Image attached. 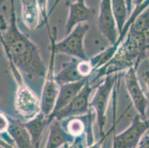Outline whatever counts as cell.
Returning a JSON list of instances; mask_svg holds the SVG:
<instances>
[{
    "mask_svg": "<svg viewBox=\"0 0 149 148\" xmlns=\"http://www.w3.org/2000/svg\"><path fill=\"white\" fill-rule=\"evenodd\" d=\"M137 147H149V129L141 138Z\"/></svg>",
    "mask_w": 149,
    "mask_h": 148,
    "instance_id": "obj_23",
    "label": "cell"
},
{
    "mask_svg": "<svg viewBox=\"0 0 149 148\" xmlns=\"http://www.w3.org/2000/svg\"><path fill=\"white\" fill-rule=\"evenodd\" d=\"M22 20L31 31L41 27V13L36 0H22Z\"/></svg>",
    "mask_w": 149,
    "mask_h": 148,
    "instance_id": "obj_16",
    "label": "cell"
},
{
    "mask_svg": "<svg viewBox=\"0 0 149 148\" xmlns=\"http://www.w3.org/2000/svg\"><path fill=\"white\" fill-rule=\"evenodd\" d=\"M48 31L50 42H51V56L47 72L45 78L44 83L42 88L40 94V104H41V113L45 116H49L54 110L56 97L59 93V86L55 79V56L56 51L54 49V42L56 41L57 36V28L54 27L51 29L49 23L46 24Z\"/></svg>",
    "mask_w": 149,
    "mask_h": 148,
    "instance_id": "obj_3",
    "label": "cell"
},
{
    "mask_svg": "<svg viewBox=\"0 0 149 148\" xmlns=\"http://www.w3.org/2000/svg\"><path fill=\"white\" fill-rule=\"evenodd\" d=\"M49 135L45 147H70L74 137L70 135L62 126L60 120L54 118L49 124Z\"/></svg>",
    "mask_w": 149,
    "mask_h": 148,
    "instance_id": "obj_13",
    "label": "cell"
},
{
    "mask_svg": "<svg viewBox=\"0 0 149 148\" xmlns=\"http://www.w3.org/2000/svg\"><path fill=\"white\" fill-rule=\"evenodd\" d=\"M14 106L16 112L26 121L41 113L40 96L25 82L17 85Z\"/></svg>",
    "mask_w": 149,
    "mask_h": 148,
    "instance_id": "obj_5",
    "label": "cell"
},
{
    "mask_svg": "<svg viewBox=\"0 0 149 148\" xmlns=\"http://www.w3.org/2000/svg\"><path fill=\"white\" fill-rule=\"evenodd\" d=\"M53 119L50 116H45L40 113L33 119L25 122V125L31 136L32 147H40L45 130L49 127Z\"/></svg>",
    "mask_w": 149,
    "mask_h": 148,
    "instance_id": "obj_14",
    "label": "cell"
},
{
    "mask_svg": "<svg viewBox=\"0 0 149 148\" xmlns=\"http://www.w3.org/2000/svg\"><path fill=\"white\" fill-rule=\"evenodd\" d=\"M8 27V23L5 21V18L2 15H0V32H3Z\"/></svg>",
    "mask_w": 149,
    "mask_h": 148,
    "instance_id": "obj_24",
    "label": "cell"
},
{
    "mask_svg": "<svg viewBox=\"0 0 149 148\" xmlns=\"http://www.w3.org/2000/svg\"><path fill=\"white\" fill-rule=\"evenodd\" d=\"M145 0H133V5H135L136 6L140 5L142 2H144Z\"/></svg>",
    "mask_w": 149,
    "mask_h": 148,
    "instance_id": "obj_27",
    "label": "cell"
},
{
    "mask_svg": "<svg viewBox=\"0 0 149 148\" xmlns=\"http://www.w3.org/2000/svg\"><path fill=\"white\" fill-rule=\"evenodd\" d=\"M143 79H144V81H146V85H147L148 96L149 98V71L145 72L144 76H143Z\"/></svg>",
    "mask_w": 149,
    "mask_h": 148,
    "instance_id": "obj_26",
    "label": "cell"
},
{
    "mask_svg": "<svg viewBox=\"0 0 149 148\" xmlns=\"http://www.w3.org/2000/svg\"><path fill=\"white\" fill-rule=\"evenodd\" d=\"M125 82V86L128 90L133 104L137 111L142 119H147L146 110L148 104V99L143 93V90L139 85L136 75V68L134 66L125 70L123 74Z\"/></svg>",
    "mask_w": 149,
    "mask_h": 148,
    "instance_id": "obj_8",
    "label": "cell"
},
{
    "mask_svg": "<svg viewBox=\"0 0 149 148\" xmlns=\"http://www.w3.org/2000/svg\"><path fill=\"white\" fill-rule=\"evenodd\" d=\"M0 111H1V110H0Z\"/></svg>",
    "mask_w": 149,
    "mask_h": 148,
    "instance_id": "obj_30",
    "label": "cell"
},
{
    "mask_svg": "<svg viewBox=\"0 0 149 148\" xmlns=\"http://www.w3.org/2000/svg\"><path fill=\"white\" fill-rule=\"evenodd\" d=\"M93 110L81 116H72L60 120L62 126L74 138L80 135H86L87 147H92L94 145L93 134Z\"/></svg>",
    "mask_w": 149,
    "mask_h": 148,
    "instance_id": "obj_9",
    "label": "cell"
},
{
    "mask_svg": "<svg viewBox=\"0 0 149 148\" xmlns=\"http://www.w3.org/2000/svg\"><path fill=\"white\" fill-rule=\"evenodd\" d=\"M68 8V16L65 26L66 34L79 23L88 22L95 17L96 11L85 3V0H77L74 2H67Z\"/></svg>",
    "mask_w": 149,
    "mask_h": 148,
    "instance_id": "obj_11",
    "label": "cell"
},
{
    "mask_svg": "<svg viewBox=\"0 0 149 148\" xmlns=\"http://www.w3.org/2000/svg\"><path fill=\"white\" fill-rule=\"evenodd\" d=\"M125 2H126L128 15V16H129L133 10V0H125Z\"/></svg>",
    "mask_w": 149,
    "mask_h": 148,
    "instance_id": "obj_25",
    "label": "cell"
},
{
    "mask_svg": "<svg viewBox=\"0 0 149 148\" xmlns=\"http://www.w3.org/2000/svg\"><path fill=\"white\" fill-rule=\"evenodd\" d=\"M9 122L8 115L0 111V137L3 136L8 133V127Z\"/></svg>",
    "mask_w": 149,
    "mask_h": 148,
    "instance_id": "obj_22",
    "label": "cell"
},
{
    "mask_svg": "<svg viewBox=\"0 0 149 148\" xmlns=\"http://www.w3.org/2000/svg\"><path fill=\"white\" fill-rule=\"evenodd\" d=\"M79 61V59L73 57L72 60L63 64L60 71L55 75V79L59 86L66 83L74 82L85 78L81 75L78 70L77 67Z\"/></svg>",
    "mask_w": 149,
    "mask_h": 148,
    "instance_id": "obj_17",
    "label": "cell"
},
{
    "mask_svg": "<svg viewBox=\"0 0 149 148\" xmlns=\"http://www.w3.org/2000/svg\"><path fill=\"white\" fill-rule=\"evenodd\" d=\"M39 7H40L41 17L43 19V24L49 23L48 16V0H36Z\"/></svg>",
    "mask_w": 149,
    "mask_h": 148,
    "instance_id": "obj_21",
    "label": "cell"
},
{
    "mask_svg": "<svg viewBox=\"0 0 149 148\" xmlns=\"http://www.w3.org/2000/svg\"><path fill=\"white\" fill-rule=\"evenodd\" d=\"M5 0H0V5H2L4 2H5Z\"/></svg>",
    "mask_w": 149,
    "mask_h": 148,
    "instance_id": "obj_28",
    "label": "cell"
},
{
    "mask_svg": "<svg viewBox=\"0 0 149 148\" xmlns=\"http://www.w3.org/2000/svg\"><path fill=\"white\" fill-rule=\"evenodd\" d=\"M14 3L11 0L10 19L6 30L0 32V44L17 85L25 82L40 97L47 67L38 46L18 28Z\"/></svg>",
    "mask_w": 149,
    "mask_h": 148,
    "instance_id": "obj_1",
    "label": "cell"
},
{
    "mask_svg": "<svg viewBox=\"0 0 149 148\" xmlns=\"http://www.w3.org/2000/svg\"><path fill=\"white\" fill-rule=\"evenodd\" d=\"M148 129L149 119H142L139 114H136L126 130L113 136V147H137L141 138Z\"/></svg>",
    "mask_w": 149,
    "mask_h": 148,
    "instance_id": "obj_7",
    "label": "cell"
},
{
    "mask_svg": "<svg viewBox=\"0 0 149 148\" xmlns=\"http://www.w3.org/2000/svg\"><path fill=\"white\" fill-rule=\"evenodd\" d=\"M91 76L85 77L79 81L66 83L59 86V93L56 97L54 110L51 114H54L67 106L77 96L85 85L90 80Z\"/></svg>",
    "mask_w": 149,
    "mask_h": 148,
    "instance_id": "obj_12",
    "label": "cell"
},
{
    "mask_svg": "<svg viewBox=\"0 0 149 148\" xmlns=\"http://www.w3.org/2000/svg\"><path fill=\"white\" fill-rule=\"evenodd\" d=\"M89 29L90 25L88 22L77 24L65 38L59 42H54L56 54H66L80 60L88 59L84 47V39Z\"/></svg>",
    "mask_w": 149,
    "mask_h": 148,
    "instance_id": "obj_4",
    "label": "cell"
},
{
    "mask_svg": "<svg viewBox=\"0 0 149 148\" xmlns=\"http://www.w3.org/2000/svg\"><path fill=\"white\" fill-rule=\"evenodd\" d=\"M8 118L9 124L7 131L14 142L16 147L19 148L32 147L31 136L25 125V122L9 116Z\"/></svg>",
    "mask_w": 149,
    "mask_h": 148,
    "instance_id": "obj_15",
    "label": "cell"
},
{
    "mask_svg": "<svg viewBox=\"0 0 149 148\" xmlns=\"http://www.w3.org/2000/svg\"><path fill=\"white\" fill-rule=\"evenodd\" d=\"M91 80V79H90ZM89 80L85 86L82 88L79 93L75 96L67 106L62 108L57 113L54 114H50L49 116L52 119L56 118L59 120L72 117V116H81L86 114L91 110L90 108V96L92 91L95 90L97 85H93L91 83Z\"/></svg>",
    "mask_w": 149,
    "mask_h": 148,
    "instance_id": "obj_6",
    "label": "cell"
},
{
    "mask_svg": "<svg viewBox=\"0 0 149 148\" xmlns=\"http://www.w3.org/2000/svg\"><path fill=\"white\" fill-rule=\"evenodd\" d=\"M148 58H149V49H148Z\"/></svg>",
    "mask_w": 149,
    "mask_h": 148,
    "instance_id": "obj_29",
    "label": "cell"
},
{
    "mask_svg": "<svg viewBox=\"0 0 149 148\" xmlns=\"http://www.w3.org/2000/svg\"><path fill=\"white\" fill-rule=\"evenodd\" d=\"M78 70L83 77L90 76L93 72V68L91 64L89 59L87 60H80L78 63Z\"/></svg>",
    "mask_w": 149,
    "mask_h": 148,
    "instance_id": "obj_20",
    "label": "cell"
},
{
    "mask_svg": "<svg viewBox=\"0 0 149 148\" xmlns=\"http://www.w3.org/2000/svg\"><path fill=\"white\" fill-rule=\"evenodd\" d=\"M111 6L119 33L128 17L125 0H111Z\"/></svg>",
    "mask_w": 149,
    "mask_h": 148,
    "instance_id": "obj_18",
    "label": "cell"
},
{
    "mask_svg": "<svg viewBox=\"0 0 149 148\" xmlns=\"http://www.w3.org/2000/svg\"><path fill=\"white\" fill-rule=\"evenodd\" d=\"M98 28L102 35L109 42L114 44L119 36L111 6V0H101L98 15Z\"/></svg>",
    "mask_w": 149,
    "mask_h": 148,
    "instance_id": "obj_10",
    "label": "cell"
},
{
    "mask_svg": "<svg viewBox=\"0 0 149 148\" xmlns=\"http://www.w3.org/2000/svg\"><path fill=\"white\" fill-rule=\"evenodd\" d=\"M123 76V73H116L109 74L104 77L102 81H100L95 88V93L90 101V108L94 111L97 117V123L101 137L99 145H101L105 140V127L107 121V108L110 99L113 93L115 85L118 80Z\"/></svg>",
    "mask_w": 149,
    "mask_h": 148,
    "instance_id": "obj_2",
    "label": "cell"
},
{
    "mask_svg": "<svg viewBox=\"0 0 149 148\" xmlns=\"http://www.w3.org/2000/svg\"><path fill=\"white\" fill-rule=\"evenodd\" d=\"M130 31L136 33H146L149 31V5L135 19L130 27Z\"/></svg>",
    "mask_w": 149,
    "mask_h": 148,
    "instance_id": "obj_19",
    "label": "cell"
}]
</instances>
